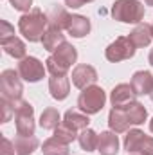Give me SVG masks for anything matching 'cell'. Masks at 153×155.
<instances>
[{
  "instance_id": "d6a6232c",
  "label": "cell",
  "mask_w": 153,
  "mask_h": 155,
  "mask_svg": "<svg viewBox=\"0 0 153 155\" xmlns=\"http://www.w3.org/2000/svg\"><path fill=\"white\" fill-rule=\"evenodd\" d=\"M148 61H150V65H153V49L150 51V56H148Z\"/></svg>"
},
{
  "instance_id": "3957f363",
  "label": "cell",
  "mask_w": 153,
  "mask_h": 155,
  "mask_svg": "<svg viewBox=\"0 0 153 155\" xmlns=\"http://www.w3.org/2000/svg\"><path fill=\"white\" fill-rule=\"evenodd\" d=\"M112 16L122 24H141L144 20V5L139 0H115L112 4Z\"/></svg>"
},
{
  "instance_id": "83f0119b",
  "label": "cell",
  "mask_w": 153,
  "mask_h": 155,
  "mask_svg": "<svg viewBox=\"0 0 153 155\" xmlns=\"http://www.w3.org/2000/svg\"><path fill=\"white\" fill-rule=\"evenodd\" d=\"M13 36H15V27H13L9 22L0 20V43L7 41V40L13 38Z\"/></svg>"
},
{
  "instance_id": "f546056e",
  "label": "cell",
  "mask_w": 153,
  "mask_h": 155,
  "mask_svg": "<svg viewBox=\"0 0 153 155\" xmlns=\"http://www.w3.org/2000/svg\"><path fill=\"white\" fill-rule=\"evenodd\" d=\"M9 2H11V5H13L16 11H25V13H29L31 7H33V0H9Z\"/></svg>"
},
{
  "instance_id": "30bf717a",
  "label": "cell",
  "mask_w": 153,
  "mask_h": 155,
  "mask_svg": "<svg viewBox=\"0 0 153 155\" xmlns=\"http://www.w3.org/2000/svg\"><path fill=\"white\" fill-rule=\"evenodd\" d=\"M135 92L132 88V85L128 83H119L117 87H114L112 94H110V103L114 108H126L135 101Z\"/></svg>"
},
{
  "instance_id": "8d00e7d4",
  "label": "cell",
  "mask_w": 153,
  "mask_h": 155,
  "mask_svg": "<svg viewBox=\"0 0 153 155\" xmlns=\"http://www.w3.org/2000/svg\"><path fill=\"white\" fill-rule=\"evenodd\" d=\"M128 155H141V153H128Z\"/></svg>"
},
{
  "instance_id": "4fadbf2b",
  "label": "cell",
  "mask_w": 153,
  "mask_h": 155,
  "mask_svg": "<svg viewBox=\"0 0 153 155\" xmlns=\"http://www.w3.org/2000/svg\"><path fill=\"white\" fill-rule=\"evenodd\" d=\"M72 38H83L90 33V20L83 15H70L67 29H65Z\"/></svg>"
},
{
  "instance_id": "9a60e30c",
  "label": "cell",
  "mask_w": 153,
  "mask_h": 155,
  "mask_svg": "<svg viewBox=\"0 0 153 155\" xmlns=\"http://www.w3.org/2000/svg\"><path fill=\"white\" fill-rule=\"evenodd\" d=\"M97 152L101 155H117L119 153V139L115 132H101L97 141Z\"/></svg>"
},
{
  "instance_id": "7402d4cb",
  "label": "cell",
  "mask_w": 153,
  "mask_h": 155,
  "mask_svg": "<svg viewBox=\"0 0 153 155\" xmlns=\"http://www.w3.org/2000/svg\"><path fill=\"white\" fill-rule=\"evenodd\" d=\"M2 49H4L5 54H9L11 58H16V60H24L25 58V51H27L25 49V43L18 38V36H13V38H9L7 41H4L2 43Z\"/></svg>"
},
{
  "instance_id": "484cf974",
  "label": "cell",
  "mask_w": 153,
  "mask_h": 155,
  "mask_svg": "<svg viewBox=\"0 0 153 155\" xmlns=\"http://www.w3.org/2000/svg\"><path fill=\"white\" fill-rule=\"evenodd\" d=\"M124 110H126V116H128V119H130L132 124H142V123L146 121V117H148V112H146L144 105L139 103V101H133V103H132L130 107H126Z\"/></svg>"
},
{
  "instance_id": "7c38bea8",
  "label": "cell",
  "mask_w": 153,
  "mask_h": 155,
  "mask_svg": "<svg viewBox=\"0 0 153 155\" xmlns=\"http://www.w3.org/2000/svg\"><path fill=\"white\" fill-rule=\"evenodd\" d=\"M133 92L137 96H146V94H151L153 88V76L151 72L148 71H137L133 76H132V81H130Z\"/></svg>"
},
{
  "instance_id": "f1b7e54d",
  "label": "cell",
  "mask_w": 153,
  "mask_h": 155,
  "mask_svg": "<svg viewBox=\"0 0 153 155\" xmlns=\"http://www.w3.org/2000/svg\"><path fill=\"white\" fill-rule=\"evenodd\" d=\"M0 105H2V123H7V121L11 119V116H15L13 103H9V101L2 99V101H0Z\"/></svg>"
},
{
  "instance_id": "44dd1931",
  "label": "cell",
  "mask_w": 153,
  "mask_h": 155,
  "mask_svg": "<svg viewBox=\"0 0 153 155\" xmlns=\"http://www.w3.org/2000/svg\"><path fill=\"white\" fill-rule=\"evenodd\" d=\"M47 16H49V25L58 27V29H61V31L67 29V24H69L70 15L65 11V7H61V5H52L50 11L47 13Z\"/></svg>"
},
{
  "instance_id": "1f68e13d",
  "label": "cell",
  "mask_w": 153,
  "mask_h": 155,
  "mask_svg": "<svg viewBox=\"0 0 153 155\" xmlns=\"http://www.w3.org/2000/svg\"><path fill=\"white\" fill-rule=\"evenodd\" d=\"M88 2H94V0H65V5L67 7H72V9H77V7H83Z\"/></svg>"
},
{
  "instance_id": "4dcf8cb0",
  "label": "cell",
  "mask_w": 153,
  "mask_h": 155,
  "mask_svg": "<svg viewBox=\"0 0 153 155\" xmlns=\"http://www.w3.org/2000/svg\"><path fill=\"white\" fill-rule=\"evenodd\" d=\"M16 150H15V143H11L7 137H2V152L0 155H15Z\"/></svg>"
},
{
  "instance_id": "52a82bcc",
  "label": "cell",
  "mask_w": 153,
  "mask_h": 155,
  "mask_svg": "<svg viewBox=\"0 0 153 155\" xmlns=\"http://www.w3.org/2000/svg\"><path fill=\"white\" fill-rule=\"evenodd\" d=\"M124 150L128 153L153 155V137H148L142 130H130L124 135Z\"/></svg>"
},
{
  "instance_id": "d4e9b609",
  "label": "cell",
  "mask_w": 153,
  "mask_h": 155,
  "mask_svg": "<svg viewBox=\"0 0 153 155\" xmlns=\"http://www.w3.org/2000/svg\"><path fill=\"white\" fill-rule=\"evenodd\" d=\"M41 152H43V155H69L70 153L69 144L58 141L56 137L47 139V141L41 144Z\"/></svg>"
},
{
  "instance_id": "6da1fadb",
  "label": "cell",
  "mask_w": 153,
  "mask_h": 155,
  "mask_svg": "<svg viewBox=\"0 0 153 155\" xmlns=\"http://www.w3.org/2000/svg\"><path fill=\"white\" fill-rule=\"evenodd\" d=\"M49 27V16L38 7H33L29 13H24L18 20V31L29 41H41Z\"/></svg>"
},
{
  "instance_id": "4316f807",
  "label": "cell",
  "mask_w": 153,
  "mask_h": 155,
  "mask_svg": "<svg viewBox=\"0 0 153 155\" xmlns=\"http://www.w3.org/2000/svg\"><path fill=\"white\" fill-rule=\"evenodd\" d=\"M54 137H56L58 141L65 143V144H70L72 141H76L77 139V132L76 130H72V128H69L67 124L60 123V126L54 130Z\"/></svg>"
},
{
  "instance_id": "5b68a950",
  "label": "cell",
  "mask_w": 153,
  "mask_h": 155,
  "mask_svg": "<svg viewBox=\"0 0 153 155\" xmlns=\"http://www.w3.org/2000/svg\"><path fill=\"white\" fill-rule=\"evenodd\" d=\"M15 108V123H16V134L18 135H34V107L29 101H16L13 103Z\"/></svg>"
},
{
  "instance_id": "d590c367",
  "label": "cell",
  "mask_w": 153,
  "mask_h": 155,
  "mask_svg": "<svg viewBox=\"0 0 153 155\" xmlns=\"http://www.w3.org/2000/svg\"><path fill=\"white\" fill-rule=\"evenodd\" d=\"M150 97H151V101H153V88H151V94H150Z\"/></svg>"
},
{
  "instance_id": "277c9868",
  "label": "cell",
  "mask_w": 153,
  "mask_h": 155,
  "mask_svg": "<svg viewBox=\"0 0 153 155\" xmlns=\"http://www.w3.org/2000/svg\"><path fill=\"white\" fill-rule=\"evenodd\" d=\"M105 103H106V94L97 85H90V87L83 88V92L77 97V108L81 112H85L86 116H94V114L101 112Z\"/></svg>"
},
{
  "instance_id": "ba28073f",
  "label": "cell",
  "mask_w": 153,
  "mask_h": 155,
  "mask_svg": "<svg viewBox=\"0 0 153 155\" xmlns=\"http://www.w3.org/2000/svg\"><path fill=\"white\" fill-rule=\"evenodd\" d=\"M135 49H137V47L132 43V40L128 38V36H119V38H115L114 41L105 49V56H106L108 61L119 63V61H122V60L133 58Z\"/></svg>"
},
{
  "instance_id": "cb8c5ba5",
  "label": "cell",
  "mask_w": 153,
  "mask_h": 155,
  "mask_svg": "<svg viewBox=\"0 0 153 155\" xmlns=\"http://www.w3.org/2000/svg\"><path fill=\"white\" fill-rule=\"evenodd\" d=\"M60 112L54 108V107H49V108H45L43 112H41V116H40V126L43 128V130H56L58 126H60Z\"/></svg>"
},
{
  "instance_id": "5bb4252c",
  "label": "cell",
  "mask_w": 153,
  "mask_h": 155,
  "mask_svg": "<svg viewBox=\"0 0 153 155\" xmlns=\"http://www.w3.org/2000/svg\"><path fill=\"white\" fill-rule=\"evenodd\" d=\"M49 92L54 99L58 101H63L69 92H70V81H69V76H50L49 78Z\"/></svg>"
},
{
  "instance_id": "ffe728a7",
  "label": "cell",
  "mask_w": 153,
  "mask_h": 155,
  "mask_svg": "<svg viewBox=\"0 0 153 155\" xmlns=\"http://www.w3.org/2000/svg\"><path fill=\"white\" fill-rule=\"evenodd\" d=\"M40 146V141L34 135H18L15 139L16 155H31Z\"/></svg>"
},
{
  "instance_id": "e575fe53",
  "label": "cell",
  "mask_w": 153,
  "mask_h": 155,
  "mask_svg": "<svg viewBox=\"0 0 153 155\" xmlns=\"http://www.w3.org/2000/svg\"><path fill=\"white\" fill-rule=\"evenodd\" d=\"M146 4H148V5H153V0H146Z\"/></svg>"
},
{
  "instance_id": "9c48e42d",
  "label": "cell",
  "mask_w": 153,
  "mask_h": 155,
  "mask_svg": "<svg viewBox=\"0 0 153 155\" xmlns=\"http://www.w3.org/2000/svg\"><path fill=\"white\" fill-rule=\"evenodd\" d=\"M16 71H18V74H20L22 79H25L29 83H36L40 79H43L45 72H47V67H43V63L40 61L38 58L25 56L24 60H20Z\"/></svg>"
},
{
  "instance_id": "8992f818",
  "label": "cell",
  "mask_w": 153,
  "mask_h": 155,
  "mask_svg": "<svg viewBox=\"0 0 153 155\" xmlns=\"http://www.w3.org/2000/svg\"><path fill=\"white\" fill-rule=\"evenodd\" d=\"M0 92H2V99L9 103H16L22 99L24 85H22V78L18 74V71L5 69L0 74Z\"/></svg>"
},
{
  "instance_id": "d6986e66",
  "label": "cell",
  "mask_w": 153,
  "mask_h": 155,
  "mask_svg": "<svg viewBox=\"0 0 153 155\" xmlns=\"http://www.w3.org/2000/svg\"><path fill=\"white\" fill-rule=\"evenodd\" d=\"M63 124H67L69 128L76 130V132H81L85 128H88L90 124V119L85 112H77V110H67L65 116H63Z\"/></svg>"
},
{
  "instance_id": "74e56055",
  "label": "cell",
  "mask_w": 153,
  "mask_h": 155,
  "mask_svg": "<svg viewBox=\"0 0 153 155\" xmlns=\"http://www.w3.org/2000/svg\"><path fill=\"white\" fill-rule=\"evenodd\" d=\"M151 31H153V25H151Z\"/></svg>"
},
{
  "instance_id": "603a6c76",
  "label": "cell",
  "mask_w": 153,
  "mask_h": 155,
  "mask_svg": "<svg viewBox=\"0 0 153 155\" xmlns=\"http://www.w3.org/2000/svg\"><path fill=\"white\" fill-rule=\"evenodd\" d=\"M77 141H79L81 150H85V152H94V150H97L99 135H97L92 128H85V130H81V132H79Z\"/></svg>"
},
{
  "instance_id": "2e32d148",
  "label": "cell",
  "mask_w": 153,
  "mask_h": 155,
  "mask_svg": "<svg viewBox=\"0 0 153 155\" xmlns=\"http://www.w3.org/2000/svg\"><path fill=\"white\" fill-rule=\"evenodd\" d=\"M128 38L132 40V43H133L137 49H141V47H148V45H150V41L153 40L151 25H148V24H144V22L137 24V25H135V29L128 35Z\"/></svg>"
},
{
  "instance_id": "ac0fdd59",
  "label": "cell",
  "mask_w": 153,
  "mask_h": 155,
  "mask_svg": "<svg viewBox=\"0 0 153 155\" xmlns=\"http://www.w3.org/2000/svg\"><path fill=\"white\" fill-rule=\"evenodd\" d=\"M61 43H65V35L61 33V29L49 25L47 31H45V35H43V38H41V45H43V49L49 51V52H54Z\"/></svg>"
},
{
  "instance_id": "7a4b0ae2",
  "label": "cell",
  "mask_w": 153,
  "mask_h": 155,
  "mask_svg": "<svg viewBox=\"0 0 153 155\" xmlns=\"http://www.w3.org/2000/svg\"><path fill=\"white\" fill-rule=\"evenodd\" d=\"M77 60V51L76 47L69 41L61 43L45 61L47 72H50V76H65L69 72V69L72 67V63H76Z\"/></svg>"
},
{
  "instance_id": "836d02e7",
  "label": "cell",
  "mask_w": 153,
  "mask_h": 155,
  "mask_svg": "<svg viewBox=\"0 0 153 155\" xmlns=\"http://www.w3.org/2000/svg\"><path fill=\"white\" fill-rule=\"evenodd\" d=\"M150 130H151V132H153V119H151V121H150Z\"/></svg>"
},
{
  "instance_id": "8fae6325",
  "label": "cell",
  "mask_w": 153,
  "mask_h": 155,
  "mask_svg": "<svg viewBox=\"0 0 153 155\" xmlns=\"http://www.w3.org/2000/svg\"><path fill=\"white\" fill-rule=\"evenodd\" d=\"M96 81H97V72H96V69L92 65L81 63L72 71V83H74V87L81 88V90L94 85Z\"/></svg>"
},
{
  "instance_id": "e0dca14e",
  "label": "cell",
  "mask_w": 153,
  "mask_h": 155,
  "mask_svg": "<svg viewBox=\"0 0 153 155\" xmlns=\"http://www.w3.org/2000/svg\"><path fill=\"white\" fill-rule=\"evenodd\" d=\"M130 119L126 116V110L124 108H112L110 114H108V126L110 130L115 132V134H124L128 132L130 128Z\"/></svg>"
}]
</instances>
